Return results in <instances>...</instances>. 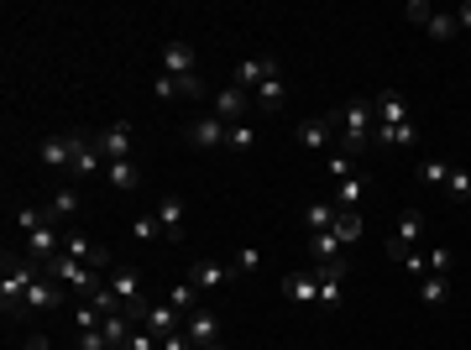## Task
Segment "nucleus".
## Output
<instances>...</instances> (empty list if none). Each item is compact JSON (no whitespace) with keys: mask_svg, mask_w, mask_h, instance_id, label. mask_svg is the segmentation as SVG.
<instances>
[{"mask_svg":"<svg viewBox=\"0 0 471 350\" xmlns=\"http://www.w3.org/2000/svg\"><path fill=\"white\" fill-rule=\"evenodd\" d=\"M48 267L27 262L22 251H5V283H0V309H5V324H22L27 319V288L42 277Z\"/></svg>","mask_w":471,"mask_h":350,"instance_id":"obj_1","label":"nucleus"},{"mask_svg":"<svg viewBox=\"0 0 471 350\" xmlns=\"http://www.w3.org/2000/svg\"><path fill=\"white\" fill-rule=\"evenodd\" d=\"M336 120H341V152H351V157H362L377 142L372 100H345V110H336Z\"/></svg>","mask_w":471,"mask_h":350,"instance_id":"obj_2","label":"nucleus"},{"mask_svg":"<svg viewBox=\"0 0 471 350\" xmlns=\"http://www.w3.org/2000/svg\"><path fill=\"white\" fill-rule=\"evenodd\" d=\"M404 16L414 22V27H424L435 42H450V37L461 31V27H456V11H435V5H424V0H408Z\"/></svg>","mask_w":471,"mask_h":350,"instance_id":"obj_3","label":"nucleus"},{"mask_svg":"<svg viewBox=\"0 0 471 350\" xmlns=\"http://www.w3.org/2000/svg\"><path fill=\"white\" fill-rule=\"evenodd\" d=\"M48 272H53V277H58V283H63L68 293H79V298H90V293L100 288V283H94V272H90V267L79 262V257H68V251H58V257L48 262Z\"/></svg>","mask_w":471,"mask_h":350,"instance_id":"obj_4","label":"nucleus"},{"mask_svg":"<svg viewBox=\"0 0 471 350\" xmlns=\"http://www.w3.org/2000/svg\"><path fill=\"white\" fill-rule=\"evenodd\" d=\"M94 152L105 157V162H126V157H136V131L116 120V126H105V131H94Z\"/></svg>","mask_w":471,"mask_h":350,"instance_id":"obj_5","label":"nucleus"},{"mask_svg":"<svg viewBox=\"0 0 471 350\" xmlns=\"http://www.w3.org/2000/svg\"><path fill=\"white\" fill-rule=\"evenodd\" d=\"M184 142L194 146V152H215V146L231 142V126H225L220 116H194L184 126Z\"/></svg>","mask_w":471,"mask_h":350,"instance_id":"obj_6","label":"nucleus"},{"mask_svg":"<svg viewBox=\"0 0 471 350\" xmlns=\"http://www.w3.org/2000/svg\"><path fill=\"white\" fill-rule=\"evenodd\" d=\"M251 105H257V100H251L241 84H225L215 94V105H210V116H220L225 126H241V120H251Z\"/></svg>","mask_w":471,"mask_h":350,"instance_id":"obj_7","label":"nucleus"},{"mask_svg":"<svg viewBox=\"0 0 471 350\" xmlns=\"http://www.w3.org/2000/svg\"><path fill=\"white\" fill-rule=\"evenodd\" d=\"M79 146H84V131H63V136H48V142L37 146V157H42L48 168H74Z\"/></svg>","mask_w":471,"mask_h":350,"instance_id":"obj_8","label":"nucleus"},{"mask_svg":"<svg viewBox=\"0 0 471 350\" xmlns=\"http://www.w3.org/2000/svg\"><path fill=\"white\" fill-rule=\"evenodd\" d=\"M419 235H424V214H419V209H404V214H398V231H393V241H388V262H398L404 251H414Z\"/></svg>","mask_w":471,"mask_h":350,"instance_id":"obj_9","label":"nucleus"},{"mask_svg":"<svg viewBox=\"0 0 471 350\" xmlns=\"http://www.w3.org/2000/svg\"><path fill=\"white\" fill-rule=\"evenodd\" d=\"M42 209H48V225H63V220H74V214L84 209V194H79L74 183H58V188L42 199Z\"/></svg>","mask_w":471,"mask_h":350,"instance_id":"obj_10","label":"nucleus"},{"mask_svg":"<svg viewBox=\"0 0 471 350\" xmlns=\"http://www.w3.org/2000/svg\"><path fill=\"white\" fill-rule=\"evenodd\" d=\"M157 225H162V241H173V246H184V199H179V194H162V199H157Z\"/></svg>","mask_w":471,"mask_h":350,"instance_id":"obj_11","label":"nucleus"},{"mask_svg":"<svg viewBox=\"0 0 471 350\" xmlns=\"http://www.w3.org/2000/svg\"><path fill=\"white\" fill-rule=\"evenodd\" d=\"M63 251L68 257H79L84 267H110V246H100V241H90V235H79V231H63Z\"/></svg>","mask_w":471,"mask_h":350,"instance_id":"obj_12","label":"nucleus"},{"mask_svg":"<svg viewBox=\"0 0 471 350\" xmlns=\"http://www.w3.org/2000/svg\"><path fill=\"white\" fill-rule=\"evenodd\" d=\"M330 136H341V120H336V110H330V116H314V120H304V126H299V146H304V152H325V146H330Z\"/></svg>","mask_w":471,"mask_h":350,"instance_id":"obj_13","label":"nucleus"},{"mask_svg":"<svg viewBox=\"0 0 471 350\" xmlns=\"http://www.w3.org/2000/svg\"><path fill=\"white\" fill-rule=\"evenodd\" d=\"M283 68H278V58H241L236 63V84L247 89V94H257V89L267 84V79H278Z\"/></svg>","mask_w":471,"mask_h":350,"instance_id":"obj_14","label":"nucleus"},{"mask_svg":"<svg viewBox=\"0 0 471 350\" xmlns=\"http://www.w3.org/2000/svg\"><path fill=\"white\" fill-rule=\"evenodd\" d=\"M310 262L314 267H345V246L336 231H310Z\"/></svg>","mask_w":471,"mask_h":350,"instance_id":"obj_15","label":"nucleus"},{"mask_svg":"<svg viewBox=\"0 0 471 350\" xmlns=\"http://www.w3.org/2000/svg\"><path fill=\"white\" fill-rule=\"evenodd\" d=\"M283 293H288L293 303H304V309H319V272H314V267L288 272V277H283Z\"/></svg>","mask_w":471,"mask_h":350,"instance_id":"obj_16","label":"nucleus"},{"mask_svg":"<svg viewBox=\"0 0 471 350\" xmlns=\"http://www.w3.org/2000/svg\"><path fill=\"white\" fill-rule=\"evenodd\" d=\"M194 48H188V42H179V37H173V42H162V74H173V79H194V74H199V68H194Z\"/></svg>","mask_w":471,"mask_h":350,"instance_id":"obj_17","label":"nucleus"},{"mask_svg":"<svg viewBox=\"0 0 471 350\" xmlns=\"http://www.w3.org/2000/svg\"><path fill=\"white\" fill-rule=\"evenodd\" d=\"M63 298H68V288H63L53 272H42V277L27 288V314H31V309H58Z\"/></svg>","mask_w":471,"mask_h":350,"instance_id":"obj_18","label":"nucleus"},{"mask_svg":"<svg viewBox=\"0 0 471 350\" xmlns=\"http://www.w3.org/2000/svg\"><path fill=\"white\" fill-rule=\"evenodd\" d=\"M231 277H236V272H231L225 262H194V267H188V283H194L199 293H220Z\"/></svg>","mask_w":471,"mask_h":350,"instance_id":"obj_19","label":"nucleus"},{"mask_svg":"<svg viewBox=\"0 0 471 350\" xmlns=\"http://www.w3.org/2000/svg\"><path fill=\"white\" fill-rule=\"evenodd\" d=\"M184 335H188V340H194V350L215 346V340H220V319H215V314H210V309H194V314H188V319H184Z\"/></svg>","mask_w":471,"mask_h":350,"instance_id":"obj_20","label":"nucleus"},{"mask_svg":"<svg viewBox=\"0 0 471 350\" xmlns=\"http://www.w3.org/2000/svg\"><path fill=\"white\" fill-rule=\"evenodd\" d=\"M372 110H377V126H404V120H414L398 89H382V94L372 100Z\"/></svg>","mask_w":471,"mask_h":350,"instance_id":"obj_21","label":"nucleus"},{"mask_svg":"<svg viewBox=\"0 0 471 350\" xmlns=\"http://www.w3.org/2000/svg\"><path fill=\"white\" fill-rule=\"evenodd\" d=\"M142 329H153L157 340L179 335V309H173V303H147V314H142Z\"/></svg>","mask_w":471,"mask_h":350,"instance_id":"obj_22","label":"nucleus"},{"mask_svg":"<svg viewBox=\"0 0 471 350\" xmlns=\"http://www.w3.org/2000/svg\"><path fill=\"white\" fill-rule=\"evenodd\" d=\"M319 272V309H336L345 288V267H314Z\"/></svg>","mask_w":471,"mask_h":350,"instance_id":"obj_23","label":"nucleus"},{"mask_svg":"<svg viewBox=\"0 0 471 350\" xmlns=\"http://www.w3.org/2000/svg\"><path fill=\"white\" fill-rule=\"evenodd\" d=\"M105 183H110V188H121V194H131V188L142 183V168H136V157H126V162H105Z\"/></svg>","mask_w":471,"mask_h":350,"instance_id":"obj_24","label":"nucleus"},{"mask_svg":"<svg viewBox=\"0 0 471 350\" xmlns=\"http://www.w3.org/2000/svg\"><path fill=\"white\" fill-rule=\"evenodd\" d=\"M251 100H257V110H262V116H278L283 100H288V84H283V74H278V79H267V84L257 89Z\"/></svg>","mask_w":471,"mask_h":350,"instance_id":"obj_25","label":"nucleus"},{"mask_svg":"<svg viewBox=\"0 0 471 350\" xmlns=\"http://www.w3.org/2000/svg\"><path fill=\"white\" fill-rule=\"evenodd\" d=\"M419 298H424V309H445V303H450V277L424 272V277H419Z\"/></svg>","mask_w":471,"mask_h":350,"instance_id":"obj_26","label":"nucleus"},{"mask_svg":"<svg viewBox=\"0 0 471 350\" xmlns=\"http://www.w3.org/2000/svg\"><path fill=\"white\" fill-rule=\"evenodd\" d=\"M330 231L341 235V246H356V241H362V235H367V220H362V209H341V214H336V225H330Z\"/></svg>","mask_w":471,"mask_h":350,"instance_id":"obj_27","label":"nucleus"},{"mask_svg":"<svg viewBox=\"0 0 471 350\" xmlns=\"http://www.w3.org/2000/svg\"><path fill=\"white\" fill-rule=\"evenodd\" d=\"M199 298H205V293L194 288V283H188V277H179V283H173V288H168V303H173V309H179V314H194V309H199Z\"/></svg>","mask_w":471,"mask_h":350,"instance_id":"obj_28","label":"nucleus"},{"mask_svg":"<svg viewBox=\"0 0 471 350\" xmlns=\"http://www.w3.org/2000/svg\"><path fill=\"white\" fill-rule=\"evenodd\" d=\"M100 329H105V340H110V346L121 350L126 340H131V329H136V324H131V314L121 309V314H105V319H100Z\"/></svg>","mask_w":471,"mask_h":350,"instance_id":"obj_29","label":"nucleus"},{"mask_svg":"<svg viewBox=\"0 0 471 350\" xmlns=\"http://www.w3.org/2000/svg\"><path fill=\"white\" fill-rule=\"evenodd\" d=\"M445 199H450V205H471V173L467 168H450V178H445Z\"/></svg>","mask_w":471,"mask_h":350,"instance_id":"obj_30","label":"nucleus"},{"mask_svg":"<svg viewBox=\"0 0 471 350\" xmlns=\"http://www.w3.org/2000/svg\"><path fill=\"white\" fill-rule=\"evenodd\" d=\"M362 194H367V178H345V183H336V209H362Z\"/></svg>","mask_w":471,"mask_h":350,"instance_id":"obj_31","label":"nucleus"},{"mask_svg":"<svg viewBox=\"0 0 471 350\" xmlns=\"http://www.w3.org/2000/svg\"><path fill=\"white\" fill-rule=\"evenodd\" d=\"M336 214H341L336 199H319V205L304 209V225H310V231H330V225H336Z\"/></svg>","mask_w":471,"mask_h":350,"instance_id":"obj_32","label":"nucleus"},{"mask_svg":"<svg viewBox=\"0 0 471 350\" xmlns=\"http://www.w3.org/2000/svg\"><path fill=\"white\" fill-rule=\"evenodd\" d=\"M74 173H79V178L105 173V157L94 152V136H84V146H79V157H74Z\"/></svg>","mask_w":471,"mask_h":350,"instance_id":"obj_33","label":"nucleus"},{"mask_svg":"<svg viewBox=\"0 0 471 350\" xmlns=\"http://www.w3.org/2000/svg\"><path fill=\"white\" fill-rule=\"evenodd\" d=\"M11 220H16V231H22V235H31V231H42V225H48V209H42V205H16Z\"/></svg>","mask_w":471,"mask_h":350,"instance_id":"obj_34","label":"nucleus"},{"mask_svg":"<svg viewBox=\"0 0 471 350\" xmlns=\"http://www.w3.org/2000/svg\"><path fill=\"white\" fill-rule=\"evenodd\" d=\"M424 267H430L435 277H450V267H456V251H450V246H430V251H424Z\"/></svg>","mask_w":471,"mask_h":350,"instance_id":"obj_35","label":"nucleus"},{"mask_svg":"<svg viewBox=\"0 0 471 350\" xmlns=\"http://www.w3.org/2000/svg\"><path fill=\"white\" fill-rule=\"evenodd\" d=\"M251 146H257V126H251V120L231 126V142H225V152H251Z\"/></svg>","mask_w":471,"mask_h":350,"instance_id":"obj_36","label":"nucleus"},{"mask_svg":"<svg viewBox=\"0 0 471 350\" xmlns=\"http://www.w3.org/2000/svg\"><path fill=\"white\" fill-rule=\"evenodd\" d=\"M325 173L336 178V183H345V178H356V157H351V152H336V157L325 162Z\"/></svg>","mask_w":471,"mask_h":350,"instance_id":"obj_37","label":"nucleus"},{"mask_svg":"<svg viewBox=\"0 0 471 350\" xmlns=\"http://www.w3.org/2000/svg\"><path fill=\"white\" fill-rule=\"evenodd\" d=\"M419 178L445 188V178H450V162H445V157H424V162H419Z\"/></svg>","mask_w":471,"mask_h":350,"instance_id":"obj_38","label":"nucleus"},{"mask_svg":"<svg viewBox=\"0 0 471 350\" xmlns=\"http://www.w3.org/2000/svg\"><path fill=\"white\" fill-rule=\"evenodd\" d=\"M68 319H74V329H100V319H105V314H100L90 298H84V303H79V309H74Z\"/></svg>","mask_w":471,"mask_h":350,"instance_id":"obj_39","label":"nucleus"},{"mask_svg":"<svg viewBox=\"0 0 471 350\" xmlns=\"http://www.w3.org/2000/svg\"><path fill=\"white\" fill-rule=\"evenodd\" d=\"M257 267H262V251H257V246H241V251H236V262H231V272H236V277H247V272H257Z\"/></svg>","mask_w":471,"mask_h":350,"instance_id":"obj_40","label":"nucleus"},{"mask_svg":"<svg viewBox=\"0 0 471 350\" xmlns=\"http://www.w3.org/2000/svg\"><path fill=\"white\" fill-rule=\"evenodd\" d=\"M131 235H136V241H157V235H162L157 214H136V220H131Z\"/></svg>","mask_w":471,"mask_h":350,"instance_id":"obj_41","label":"nucleus"},{"mask_svg":"<svg viewBox=\"0 0 471 350\" xmlns=\"http://www.w3.org/2000/svg\"><path fill=\"white\" fill-rule=\"evenodd\" d=\"M90 303L100 309V314H121V298H116V288H94Z\"/></svg>","mask_w":471,"mask_h":350,"instance_id":"obj_42","label":"nucleus"},{"mask_svg":"<svg viewBox=\"0 0 471 350\" xmlns=\"http://www.w3.org/2000/svg\"><path fill=\"white\" fill-rule=\"evenodd\" d=\"M74 350H110V340H105V329H79Z\"/></svg>","mask_w":471,"mask_h":350,"instance_id":"obj_43","label":"nucleus"},{"mask_svg":"<svg viewBox=\"0 0 471 350\" xmlns=\"http://www.w3.org/2000/svg\"><path fill=\"white\" fill-rule=\"evenodd\" d=\"M121 350H162V340H157L153 329H131V340Z\"/></svg>","mask_w":471,"mask_h":350,"instance_id":"obj_44","label":"nucleus"},{"mask_svg":"<svg viewBox=\"0 0 471 350\" xmlns=\"http://www.w3.org/2000/svg\"><path fill=\"white\" fill-rule=\"evenodd\" d=\"M398 267H404L408 277H424V272H430V267H424V251H419V246H414V251H404V257H398Z\"/></svg>","mask_w":471,"mask_h":350,"instance_id":"obj_45","label":"nucleus"},{"mask_svg":"<svg viewBox=\"0 0 471 350\" xmlns=\"http://www.w3.org/2000/svg\"><path fill=\"white\" fill-rule=\"evenodd\" d=\"M153 94H157V100H179V79H173V74H157Z\"/></svg>","mask_w":471,"mask_h":350,"instance_id":"obj_46","label":"nucleus"},{"mask_svg":"<svg viewBox=\"0 0 471 350\" xmlns=\"http://www.w3.org/2000/svg\"><path fill=\"white\" fill-rule=\"evenodd\" d=\"M162 350H194V340L179 329V335H168V340H162Z\"/></svg>","mask_w":471,"mask_h":350,"instance_id":"obj_47","label":"nucleus"},{"mask_svg":"<svg viewBox=\"0 0 471 350\" xmlns=\"http://www.w3.org/2000/svg\"><path fill=\"white\" fill-rule=\"evenodd\" d=\"M456 27L471 31V0H461V5H456Z\"/></svg>","mask_w":471,"mask_h":350,"instance_id":"obj_48","label":"nucleus"},{"mask_svg":"<svg viewBox=\"0 0 471 350\" xmlns=\"http://www.w3.org/2000/svg\"><path fill=\"white\" fill-rule=\"evenodd\" d=\"M22 350H53V346H48V335H31V340H27Z\"/></svg>","mask_w":471,"mask_h":350,"instance_id":"obj_49","label":"nucleus"},{"mask_svg":"<svg viewBox=\"0 0 471 350\" xmlns=\"http://www.w3.org/2000/svg\"><path fill=\"white\" fill-rule=\"evenodd\" d=\"M205 350H225V346H220V340H215V346H205Z\"/></svg>","mask_w":471,"mask_h":350,"instance_id":"obj_50","label":"nucleus"},{"mask_svg":"<svg viewBox=\"0 0 471 350\" xmlns=\"http://www.w3.org/2000/svg\"><path fill=\"white\" fill-rule=\"evenodd\" d=\"M110 350H116V346H110Z\"/></svg>","mask_w":471,"mask_h":350,"instance_id":"obj_51","label":"nucleus"}]
</instances>
